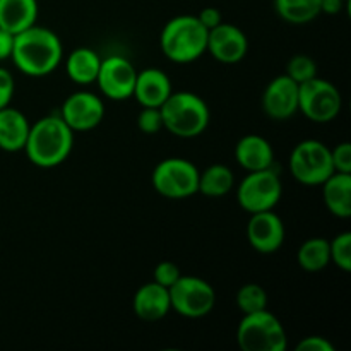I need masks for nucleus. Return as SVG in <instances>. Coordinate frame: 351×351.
<instances>
[{"mask_svg": "<svg viewBox=\"0 0 351 351\" xmlns=\"http://www.w3.org/2000/svg\"><path fill=\"white\" fill-rule=\"evenodd\" d=\"M64 57V47L51 29L33 24L27 29L14 34L10 58L23 74L29 77H43L51 74Z\"/></svg>", "mask_w": 351, "mask_h": 351, "instance_id": "1", "label": "nucleus"}, {"mask_svg": "<svg viewBox=\"0 0 351 351\" xmlns=\"http://www.w3.org/2000/svg\"><path fill=\"white\" fill-rule=\"evenodd\" d=\"M74 134L60 115L41 117L29 127L23 151L27 160L36 167L55 168L64 163L72 153Z\"/></svg>", "mask_w": 351, "mask_h": 351, "instance_id": "2", "label": "nucleus"}, {"mask_svg": "<svg viewBox=\"0 0 351 351\" xmlns=\"http://www.w3.org/2000/svg\"><path fill=\"white\" fill-rule=\"evenodd\" d=\"M160 112L163 129L180 139H194L204 134L211 119L208 103L192 91H171Z\"/></svg>", "mask_w": 351, "mask_h": 351, "instance_id": "3", "label": "nucleus"}, {"mask_svg": "<svg viewBox=\"0 0 351 351\" xmlns=\"http://www.w3.org/2000/svg\"><path fill=\"white\" fill-rule=\"evenodd\" d=\"M161 51L175 64H191L208 50V29L197 16H177L165 24L160 36Z\"/></svg>", "mask_w": 351, "mask_h": 351, "instance_id": "4", "label": "nucleus"}, {"mask_svg": "<svg viewBox=\"0 0 351 351\" xmlns=\"http://www.w3.org/2000/svg\"><path fill=\"white\" fill-rule=\"evenodd\" d=\"M237 343L243 351H285L288 336L280 319L264 308L243 314L237 328Z\"/></svg>", "mask_w": 351, "mask_h": 351, "instance_id": "5", "label": "nucleus"}, {"mask_svg": "<svg viewBox=\"0 0 351 351\" xmlns=\"http://www.w3.org/2000/svg\"><path fill=\"white\" fill-rule=\"evenodd\" d=\"M290 173L298 184L307 187L322 185L332 173L331 149L324 143L315 139H307L298 143L290 154Z\"/></svg>", "mask_w": 351, "mask_h": 351, "instance_id": "6", "label": "nucleus"}, {"mask_svg": "<svg viewBox=\"0 0 351 351\" xmlns=\"http://www.w3.org/2000/svg\"><path fill=\"white\" fill-rule=\"evenodd\" d=\"M343 98L332 82L321 77L298 86V112L304 113L311 122L329 123L341 113Z\"/></svg>", "mask_w": 351, "mask_h": 351, "instance_id": "7", "label": "nucleus"}, {"mask_svg": "<svg viewBox=\"0 0 351 351\" xmlns=\"http://www.w3.org/2000/svg\"><path fill=\"white\" fill-rule=\"evenodd\" d=\"M199 173L192 161L185 158H167L153 170V189L167 199H187L197 194Z\"/></svg>", "mask_w": 351, "mask_h": 351, "instance_id": "8", "label": "nucleus"}, {"mask_svg": "<svg viewBox=\"0 0 351 351\" xmlns=\"http://www.w3.org/2000/svg\"><path fill=\"white\" fill-rule=\"evenodd\" d=\"M283 195L280 175L273 168L249 171L237 189V201L243 211L261 213L276 208Z\"/></svg>", "mask_w": 351, "mask_h": 351, "instance_id": "9", "label": "nucleus"}, {"mask_svg": "<svg viewBox=\"0 0 351 351\" xmlns=\"http://www.w3.org/2000/svg\"><path fill=\"white\" fill-rule=\"evenodd\" d=\"M171 311L187 319H201L211 314L216 305V291L206 280L180 276L170 288Z\"/></svg>", "mask_w": 351, "mask_h": 351, "instance_id": "10", "label": "nucleus"}, {"mask_svg": "<svg viewBox=\"0 0 351 351\" xmlns=\"http://www.w3.org/2000/svg\"><path fill=\"white\" fill-rule=\"evenodd\" d=\"M137 71L127 58L120 55L101 58L96 84L106 98L113 101H123L132 98Z\"/></svg>", "mask_w": 351, "mask_h": 351, "instance_id": "11", "label": "nucleus"}, {"mask_svg": "<svg viewBox=\"0 0 351 351\" xmlns=\"http://www.w3.org/2000/svg\"><path fill=\"white\" fill-rule=\"evenodd\" d=\"M60 117L74 132H88L105 119V103L95 93L77 91L65 99Z\"/></svg>", "mask_w": 351, "mask_h": 351, "instance_id": "12", "label": "nucleus"}, {"mask_svg": "<svg viewBox=\"0 0 351 351\" xmlns=\"http://www.w3.org/2000/svg\"><path fill=\"white\" fill-rule=\"evenodd\" d=\"M285 223L276 213L261 211L254 213L247 223V240L250 247L259 254H273L285 243Z\"/></svg>", "mask_w": 351, "mask_h": 351, "instance_id": "13", "label": "nucleus"}, {"mask_svg": "<svg viewBox=\"0 0 351 351\" xmlns=\"http://www.w3.org/2000/svg\"><path fill=\"white\" fill-rule=\"evenodd\" d=\"M221 64H239L249 51V40L239 26L221 23L208 31V50Z\"/></svg>", "mask_w": 351, "mask_h": 351, "instance_id": "14", "label": "nucleus"}, {"mask_svg": "<svg viewBox=\"0 0 351 351\" xmlns=\"http://www.w3.org/2000/svg\"><path fill=\"white\" fill-rule=\"evenodd\" d=\"M298 86L287 74L276 75L263 93V110L269 119L283 122L298 112Z\"/></svg>", "mask_w": 351, "mask_h": 351, "instance_id": "15", "label": "nucleus"}, {"mask_svg": "<svg viewBox=\"0 0 351 351\" xmlns=\"http://www.w3.org/2000/svg\"><path fill=\"white\" fill-rule=\"evenodd\" d=\"M171 91H173V88H171L170 77L160 69L151 67L137 72L132 96L141 106L160 108L167 101L168 96L171 95Z\"/></svg>", "mask_w": 351, "mask_h": 351, "instance_id": "16", "label": "nucleus"}, {"mask_svg": "<svg viewBox=\"0 0 351 351\" xmlns=\"http://www.w3.org/2000/svg\"><path fill=\"white\" fill-rule=\"evenodd\" d=\"M134 312L137 317L144 322H156L161 321L168 312L171 311L170 293L168 288L161 287L156 281L143 285L136 291L132 300Z\"/></svg>", "mask_w": 351, "mask_h": 351, "instance_id": "17", "label": "nucleus"}, {"mask_svg": "<svg viewBox=\"0 0 351 351\" xmlns=\"http://www.w3.org/2000/svg\"><path fill=\"white\" fill-rule=\"evenodd\" d=\"M235 160L245 171L273 168L274 149L269 141L257 134H247L237 143Z\"/></svg>", "mask_w": 351, "mask_h": 351, "instance_id": "18", "label": "nucleus"}, {"mask_svg": "<svg viewBox=\"0 0 351 351\" xmlns=\"http://www.w3.org/2000/svg\"><path fill=\"white\" fill-rule=\"evenodd\" d=\"M29 122L21 110L5 106L0 110V149L17 153L26 146Z\"/></svg>", "mask_w": 351, "mask_h": 351, "instance_id": "19", "label": "nucleus"}, {"mask_svg": "<svg viewBox=\"0 0 351 351\" xmlns=\"http://www.w3.org/2000/svg\"><path fill=\"white\" fill-rule=\"evenodd\" d=\"M322 197L332 216L339 219L351 218V173L335 171L322 184Z\"/></svg>", "mask_w": 351, "mask_h": 351, "instance_id": "20", "label": "nucleus"}, {"mask_svg": "<svg viewBox=\"0 0 351 351\" xmlns=\"http://www.w3.org/2000/svg\"><path fill=\"white\" fill-rule=\"evenodd\" d=\"M38 21V0H0V27L17 34Z\"/></svg>", "mask_w": 351, "mask_h": 351, "instance_id": "21", "label": "nucleus"}, {"mask_svg": "<svg viewBox=\"0 0 351 351\" xmlns=\"http://www.w3.org/2000/svg\"><path fill=\"white\" fill-rule=\"evenodd\" d=\"M99 65H101L99 55L91 48L81 47L69 53L67 60H65V71L72 82L79 86H88L96 82Z\"/></svg>", "mask_w": 351, "mask_h": 351, "instance_id": "22", "label": "nucleus"}, {"mask_svg": "<svg viewBox=\"0 0 351 351\" xmlns=\"http://www.w3.org/2000/svg\"><path fill=\"white\" fill-rule=\"evenodd\" d=\"M235 187L233 171L226 165L216 163L199 173V191L206 197H223Z\"/></svg>", "mask_w": 351, "mask_h": 351, "instance_id": "23", "label": "nucleus"}, {"mask_svg": "<svg viewBox=\"0 0 351 351\" xmlns=\"http://www.w3.org/2000/svg\"><path fill=\"white\" fill-rule=\"evenodd\" d=\"M297 261L305 273H321L331 263L329 240L322 237L305 240L297 254Z\"/></svg>", "mask_w": 351, "mask_h": 351, "instance_id": "24", "label": "nucleus"}, {"mask_svg": "<svg viewBox=\"0 0 351 351\" xmlns=\"http://www.w3.org/2000/svg\"><path fill=\"white\" fill-rule=\"evenodd\" d=\"M278 16L290 24H307L321 14V0H274Z\"/></svg>", "mask_w": 351, "mask_h": 351, "instance_id": "25", "label": "nucleus"}, {"mask_svg": "<svg viewBox=\"0 0 351 351\" xmlns=\"http://www.w3.org/2000/svg\"><path fill=\"white\" fill-rule=\"evenodd\" d=\"M235 302L242 314H254L267 308V293L261 285L247 283L237 291Z\"/></svg>", "mask_w": 351, "mask_h": 351, "instance_id": "26", "label": "nucleus"}, {"mask_svg": "<svg viewBox=\"0 0 351 351\" xmlns=\"http://www.w3.org/2000/svg\"><path fill=\"white\" fill-rule=\"evenodd\" d=\"M329 252H331V263H335L345 273L351 271V233H339L338 237L329 242Z\"/></svg>", "mask_w": 351, "mask_h": 351, "instance_id": "27", "label": "nucleus"}, {"mask_svg": "<svg viewBox=\"0 0 351 351\" xmlns=\"http://www.w3.org/2000/svg\"><path fill=\"white\" fill-rule=\"evenodd\" d=\"M287 75L293 79L297 84L307 82L317 75V64L314 62V58L307 57V55H295L288 62Z\"/></svg>", "mask_w": 351, "mask_h": 351, "instance_id": "28", "label": "nucleus"}, {"mask_svg": "<svg viewBox=\"0 0 351 351\" xmlns=\"http://www.w3.org/2000/svg\"><path fill=\"white\" fill-rule=\"evenodd\" d=\"M137 127L146 136H154L160 130H163V119H161L160 108L143 106L139 117H137Z\"/></svg>", "mask_w": 351, "mask_h": 351, "instance_id": "29", "label": "nucleus"}, {"mask_svg": "<svg viewBox=\"0 0 351 351\" xmlns=\"http://www.w3.org/2000/svg\"><path fill=\"white\" fill-rule=\"evenodd\" d=\"M180 276L182 274L178 266L175 263H170V261H163L153 271V281H156L158 285L165 288H170Z\"/></svg>", "mask_w": 351, "mask_h": 351, "instance_id": "30", "label": "nucleus"}, {"mask_svg": "<svg viewBox=\"0 0 351 351\" xmlns=\"http://www.w3.org/2000/svg\"><path fill=\"white\" fill-rule=\"evenodd\" d=\"M332 167L339 173H351V144L348 141L339 143L335 149H331Z\"/></svg>", "mask_w": 351, "mask_h": 351, "instance_id": "31", "label": "nucleus"}, {"mask_svg": "<svg viewBox=\"0 0 351 351\" xmlns=\"http://www.w3.org/2000/svg\"><path fill=\"white\" fill-rule=\"evenodd\" d=\"M16 91V82L12 74L5 67H0V110L10 105Z\"/></svg>", "mask_w": 351, "mask_h": 351, "instance_id": "32", "label": "nucleus"}, {"mask_svg": "<svg viewBox=\"0 0 351 351\" xmlns=\"http://www.w3.org/2000/svg\"><path fill=\"white\" fill-rule=\"evenodd\" d=\"M297 351H335V346L322 336H308L298 343Z\"/></svg>", "mask_w": 351, "mask_h": 351, "instance_id": "33", "label": "nucleus"}, {"mask_svg": "<svg viewBox=\"0 0 351 351\" xmlns=\"http://www.w3.org/2000/svg\"><path fill=\"white\" fill-rule=\"evenodd\" d=\"M197 19L201 21V24L208 31L223 23L221 12H219V9H216V7H204V9L197 14Z\"/></svg>", "mask_w": 351, "mask_h": 351, "instance_id": "34", "label": "nucleus"}, {"mask_svg": "<svg viewBox=\"0 0 351 351\" xmlns=\"http://www.w3.org/2000/svg\"><path fill=\"white\" fill-rule=\"evenodd\" d=\"M14 47V34L0 27V62L10 58Z\"/></svg>", "mask_w": 351, "mask_h": 351, "instance_id": "35", "label": "nucleus"}, {"mask_svg": "<svg viewBox=\"0 0 351 351\" xmlns=\"http://www.w3.org/2000/svg\"><path fill=\"white\" fill-rule=\"evenodd\" d=\"M343 0H321V12L336 16L343 10Z\"/></svg>", "mask_w": 351, "mask_h": 351, "instance_id": "36", "label": "nucleus"}]
</instances>
